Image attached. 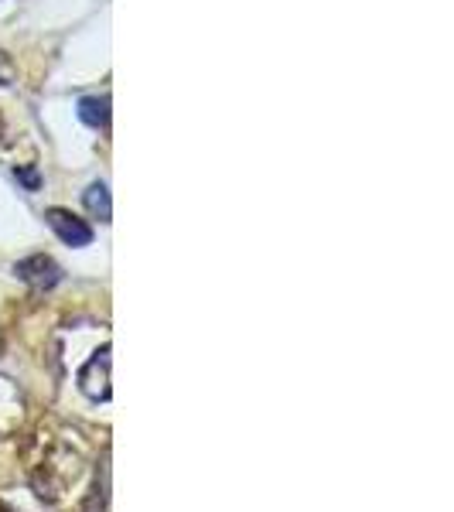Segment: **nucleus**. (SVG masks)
<instances>
[{
    "instance_id": "6",
    "label": "nucleus",
    "mask_w": 454,
    "mask_h": 512,
    "mask_svg": "<svg viewBox=\"0 0 454 512\" xmlns=\"http://www.w3.org/2000/svg\"><path fill=\"white\" fill-rule=\"evenodd\" d=\"M11 79H14V65H11V59H7L4 52H0V86H7Z\"/></svg>"
},
{
    "instance_id": "3",
    "label": "nucleus",
    "mask_w": 454,
    "mask_h": 512,
    "mask_svg": "<svg viewBox=\"0 0 454 512\" xmlns=\"http://www.w3.org/2000/svg\"><path fill=\"white\" fill-rule=\"evenodd\" d=\"M45 219H48V226H52V233L59 236L65 246H89L93 243V229H89L79 216H72V212L48 209Z\"/></svg>"
},
{
    "instance_id": "1",
    "label": "nucleus",
    "mask_w": 454,
    "mask_h": 512,
    "mask_svg": "<svg viewBox=\"0 0 454 512\" xmlns=\"http://www.w3.org/2000/svg\"><path fill=\"white\" fill-rule=\"evenodd\" d=\"M79 390L89 396V400H110V349L96 352L93 359L82 366L79 373Z\"/></svg>"
},
{
    "instance_id": "4",
    "label": "nucleus",
    "mask_w": 454,
    "mask_h": 512,
    "mask_svg": "<svg viewBox=\"0 0 454 512\" xmlns=\"http://www.w3.org/2000/svg\"><path fill=\"white\" fill-rule=\"evenodd\" d=\"M79 120L89 123V127H106V123H110V99L106 96L79 99Z\"/></svg>"
},
{
    "instance_id": "7",
    "label": "nucleus",
    "mask_w": 454,
    "mask_h": 512,
    "mask_svg": "<svg viewBox=\"0 0 454 512\" xmlns=\"http://www.w3.org/2000/svg\"><path fill=\"white\" fill-rule=\"evenodd\" d=\"M18 178H21L28 188H38V175H35V171H18Z\"/></svg>"
},
{
    "instance_id": "2",
    "label": "nucleus",
    "mask_w": 454,
    "mask_h": 512,
    "mask_svg": "<svg viewBox=\"0 0 454 512\" xmlns=\"http://www.w3.org/2000/svg\"><path fill=\"white\" fill-rule=\"evenodd\" d=\"M14 274H18L24 284L38 287V291H48V287H55L62 280V267L52 260V256L35 253V256H28V260L14 263Z\"/></svg>"
},
{
    "instance_id": "5",
    "label": "nucleus",
    "mask_w": 454,
    "mask_h": 512,
    "mask_svg": "<svg viewBox=\"0 0 454 512\" xmlns=\"http://www.w3.org/2000/svg\"><path fill=\"white\" fill-rule=\"evenodd\" d=\"M82 198H86V209L93 212L96 219H110L113 216V205H110V188L103 185V181H93V185L82 192Z\"/></svg>"
}]
</instances>
